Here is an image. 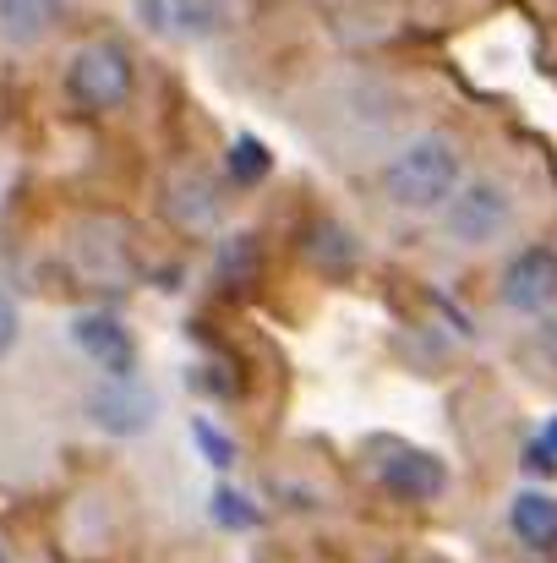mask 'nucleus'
I'll list each match as a JSON object with an SVG mask.
<instances>
[{"instance_id": "nucleus-1", "label": "nucleus", "mask_w": 557, "mask_h": 563, "mask_svg": "<svg viewBox=\"0 0 557 563\" xmlns=\"http://www.w3.org/2000/svg\"><path fill=\"white\" fill-rule=\"evenodd\" d=\"M459 181H465V159H459V143L448 132H421L382 165V197L404 213L443 208L459 191Z\"/></svg>"}, {"instance_id": "nucleus-9", "label": "nucleus", "mask_w": 557, "mask_h": 563, "mask_svg": "<svg viewBox=\"0 0 557 563\" xmlns=\"http://www.w3.org/2000/svg\"><path fill=\"white\" fill-rule=\"evenodd\" d=\"M60 22V0H0V38L38 44Z\"/></svg>"}, {"instance_id": "nucleus-5", "label": "nucleus", "mask_w": 557, "mask_h": 563, "mask_svg": "<svg viewBox=\"0 0 557 563\" xmlns=\"http://www.w3.org/2000/svg\"><path fill=\"white\" fill-rule=\"evenodd\" d=\"M71 345L104 377L137 373V340H132V329H126L115 312H77V318H71Z\"/></svg>"}, {"instance_id": "nucleus-7", "label": "nucleus", "mask_w": 557, "mask_h": 563, "mask_svg": "<svg viewBox=\"0 0 557 563\" xmlns=\"http://www.w3.org/2000/svg\"><path fill=\"white\" fill-rule=\"evenodd\" d=\"M88 416H93V427H104L115 438H137V432L154 427V394L137 383V373L110 377L88 394Z\"/></svg>"}, {"instance_id": "nucleus-17", "label": "nucleus", "mask_w": 557, "mask_h": 563, "mask_svg": "<svg viewBox=\"0 0 557 563\" xmlns=\"http://www.w3.org/2000/svg\"><path fill=\"white\" fill-rule=\"evenodd\" d=\"M0 563H5V553H0Z\"/></svg>"}, {"instance_id": "nucleus-8", "label": "nucleus", "mask_w": 557, "mask_h": 563, "mask_svg": "<svg viewBox=\"0 0 557 563\" xmlns=\"http://www.w3.org/2000/svg\"><path fill=\"white\" fill-rule=\"evenodd\" d=\"M509 531H514L525 548L553 553L557 548V498L553 493H542V487L514 493V504H509Z\"/></svg>"}, {"instance_id": "nucleus-14", "label": "nucleus", "mask_w": 557, "mask_h": 563, "mask_svg": "<svg viewBox=\"0 0 557 563\" xmlns=\"http://www.w3.org/2000/svg\"><path fill=\"white\" fill-rule=\"evenodd\" d=\"M536 356H547L557 367V307L553 312H542V323H536Z\"/></svg>"}, {"instance_id": "nucleus-4", "label": "nucleus", "mask_w": 557, "mask_h": 563, "mask_svg": "<svg viewBox=\"0 0 557 563\" xmlns=\"http://www.w3.org/2000/svg\"><path fill=\"white\" fill-rule=\"evenodd\" d=\"M371 476L399 504H432V498L448 493V465L432 449H415V443H382L371 454Z\"/></svg>"}, {"instance_id": "nucleus-10", "label": "nucleus", "mask_w": 557, "mask_h": 563, "mask_svg": "<svg viewBox=\"0 0 557 563\" xmlns=\"http://www.w3.org/2000/svg\"><path fill=\"white\" fill-rule=\"evenodd\" d=\"M170 219L186 224V230H208L219 219V191H213V181L208 176H181L170 187Z\"/></svg>"}, {"instance_id": "nucleus-13", "label": "nucleus", "mask_w": 557, "mask_h": 563, "mask_svg": "<svg viewBox=\"0 0 557 563\" xmlns=\"http://www.w3.org/2000/svg\"><path fill=\"white\" fill-rule=\"evenodd\" d=\"M213 515H219L224 526H257V509H252V504H241V493H230V487H219V493H213Z\"/></svg>"}, {"instance_id": "nucleus-2", "label": "nucleus", "mask_w": 557, "mask_h": 563, "mask_svg": "<svg viewBox=\"0 0 557 563\" xmlns=\"http://www.w3.org/2000/svg\"><path fill=\"white\" fill-rule=\"evenodd\" d=\"M132 82H137V66H132L126 44H115V38L82 44V49L71 55V66H66V93H71V104H77V110H93V115L121 110V104L132 99Z\"/></svg>"}, {"instance_id": "nucleus-11", "label": "nucleus", "mask_w": 557, "mask_h": 563, "mask_svg": "<svg viewBox=\"0 0 557 563\" xmlns=\"http://www.w3.org/2000/svg\"><path fill=\"white\" fill-rule=\"evenodd\" d=\"M191 443L202 449V460H208L213 471H230V465H235V438H230V432H219L208 416H197V421H191Z\"/></svg>"}, {"instance_id": "nucleus-6", "label": "nucleus", "mask_w": 557, "mask_h": 563, "mask_svg": "<svg viewBox=\"0 0 557 563\" xmlns=\"http://www.w3.org/2000/svg\"><path fill=\"white\" fill-rule=\"evenodd\" d=\"M503 307L509 312H553L557 307V246H525L509 268H503V285H498Z\"/></svg>"}, {"instance_id": "nucleus-3", "label": "nucleus", "mask_w": 557, "mask_h": 563, "mask_svg": "<svg viewBox=\"0 0 557 563\" xmlns=\"http://www.w3.org/2000/svg\"><path fill=\"white\" fill-rule=\"evenodd\" d=\"M514 224V191L492 176H470L443 202V230L454 246H492Z\"/></svg>"}, {"instance_id": "nucleus-12", "label": "nucleus", "mask_w": 557, "mask_h": 563, "mask_svg": "<svg viewBox=\"0 0 557 563\" xmlns=\"http://www.w3.org/2000/svg\"><path fill=\"white\" fill-rule=\"evenodd\" d=\"M268 165H274V159H268V148H263L257 137H241V143L230 148V176H235L241 187H246V181H263Z\"/></svg>"}, {"instance_id": "nucleus-15", "label": "nucleus", "mask_w": 557, "mask_h": 563, "mask_svg": "<svg viewBox=\"0 0 557 563\" xmlns=\"http://www.w3.org/2000/svg\"><path fill=\"white\" fill-rule=\"evenodd\" d=\"M16 329H22V318H16V307H11V301L0 296V356H5V351L16 345Z\"/></svg>"}, {"instance_id": "nucleus-16", "label": "nucleus", "mask_w": 557, "mask_h": 563, "mask_svg": "<svg viewBox=\"0 0 557 563\" xmlns=\"http://www.w3.org/2000/svg\"><path fill=\"white\" fill-rule=\"evenodd\" d=\"M536 443H542V449H547V454H557V416H553V421H547V432H542V438H536Z\"/></svg>"}]
</instances>
